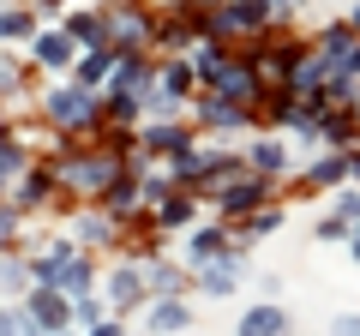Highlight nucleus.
Masks as SVG:
<instances>
[{"instance_id": "21", "label": "nucleus", "mask_w": 360, "mask_h": 336, "mask_svg": "<svg viewBox=\"0 0 360 336\" xmlns=\"http://www.w3.org/2000/svg\"><path fill=\"white\" fill-rule=\"evenodd\" d=\"M300 186L324 193V186H348V150H319L307 168H300Z\"/></svg>"}, {"instance_id": "13", "label": "nucleus", "mask_w": 360, "mask_h": 336, "mask_svg": "<svg viewBox=\"0 0 360 336\" xmlns=\"http://www.w3.org/2000/svg\"><path fill=\"white\" fill-rule=\"evenodd\" d=\"M180 330H193V300L186 295H162L144 306V336H180Z\"/></svg>"}, {"instance_id": "38", "label": "nucleus", "mask_w": 360, "mask_h": 336, "mask_svg": "<svg viewBox=\"0 0 360 336\" xmlns=\"http://www.w3.org/2000/svg\"><path fill=\"white\" fill-rule=\"evenodd\" d=\"M348 30H354V37H360V0H354V13H348Z\"/></svg>"}, {"instance_id": "34", "label": "nucleus", "mask_w": 360, "mask_h": 336, "mask_svg": "<svg viewBox=\"0 0 360 336\" xmlns=\"http://www.w3.org/2000/svg\"><path fill=\"white\" fill-rule=\"evenodd\" d=\"M330 336H360V312H336V318H330Z\"/></svg>"}, {"instance_id": "10", "label": "nucleus", "mask_w": 360, "mask_h": 336, "mask_svg": "<svg viewBox=\"0 0 360 336\" xmlns=\"http://www.w3.org/2000/svg\"><path fill=\"white\" fill-rule=\"evenodd\" d=\"M54 198H60V186H54V168H49V156H42V162H30V168H25V181L6 193V205H18V210L30 217V210H49Z\"/></svg>"}, {"instance_id": "20", "label": "nucleus", "mask_w": 360, "mask_h": 336, "mask_svg": "<svg viewBox=\"0 0 360 336\" xmlns=\"http://www.w3.org/2000/svg\"><path fill=\"white\" fill-rule=\"evenodd\" d=\"M217 156H222V144H198V138H193L186 150L174 156V162H162V168L174 174V186H186V193H193V186L210 174V162H217Z\"/></svg>"}, {"instance_id": "9", "label": "nucleus", "mask_w": 360, "mask_h": 336, "mask_svg": "<svg viewBox=\"0 0 360 336\" xmlns=\"http://www.w3.org/2000/svg\"><path fill=\"white\" fill-rule=\"evenodd\" d=\"M270 198H276V181H258V174H240V181H234L229 193L217 198V210H222V222L234 228V222H246L252 210H264Z\"/></svg>"}, {"instance_id": "28", "label": "nucleus", "mask_w": 360, "mask_h": 336, "mask_svg": "<svg viewBox=\"0 0 360 336\" xmlns=\"http://www.w3.org/2000/svg\"><path fill=\"white\" fill-rule=\"evenodd\" d=\"M0 336H42V330H37V318H30L18 300H0Z\"/></svg>"}, {"instance_id": "19", "label": "nucleus", "mask_w": 360, "mask_h": 336, "mask_svg": "<svg viewBox=\"0 0 360 336\" xmlns=\"http://www.w3.org/2000/svg\"><path fill=\"white\" fill-rule=\"evenodd\" d=\"M115 60H120L115 49H84V54L72 60V72H66V78H72L78 91H96V96H103L108 78H115Z\"/></svg>"}, {"instance_id": "15", "label": "nucleus", "mask_w": 360, "mask_h": 336, "mask_svg": "<svg viewBox=\"0 0 360 336\" xmlns=\"http://www.w3.org/2000/svg\"><path fill=\"white\" fill-rule=\"evenodd\" d=\"M18 306H25L30 318H37V330H42V336L72 330V300H66V295H54V288H30V295L18 300Z\"/></svg>"}, {"instance_id": "7", "label": "nucleus", "mask_w": 360, "mask_h": 336, "mask_svg": "<svg viewBox=\"0 0 360 336\" xmlns=\"http://www.w3.org/2000/svg\"><path fill=\"white\" fill-rule=\"evenodd\" d=\"M103 300H108V312H115V318H132V312H144V264L139 259H120L115 271L103 276Z\"/></svg>"}, {"instance_id": "23", "label": "nucleus", "mask_w": 360, "mask_h": 336, "mask_svg": "<svg viewBox=\"0 0 360 336\" xmlns=\"http://www.w3.org/2000/svg\"><path fill=\"white\" fill-rule=\"evenodd\" d=\"M30 259H25V246L18 252H0V300H25L30 295Z\"/></svg>"}, {"instance_id": "14", "label": "nucleus", "mask_w": 360, "mask_h": 336, "mask_svg": "<svg viewBox=\"0 0 360 336\" xmlns=\"http://www.w3.org/2000/svg\"><path fill=\"white\" fill-rule=\"evenodd\" d=\"M78 54H84V49H78L60 25H54V30H37V42H30V66H42V72H72Z\"/></svg>"}, {"instance_id": "42", "label": "nucleus", "mask_w": 360, "mask_h": 336, "mask_svg": "<svg viewBox=\"0 0 360 336\" xmlns=\"http://www.w3.org/2000/svg\"><path fill=\"white\" fill-rule=\"evenodd\" d=\"M132 336H144V330H132Z\"/></svg>"}, {"instance_id": "37", "label": "nucleus", "mask_w": 360, "mask_h": 336, "mask_svg": "<svg viewBox=\"0 0 360 336\" xmlns=\"http://www.w3.org/2000/svg\"><path fill=\"white\" fill-rule=\"evenodd\" d=\"M348 252H354V264H360V228H354V234H348Z\"/></svg>"}, {"instance_id": "40", "label": "nucleus", "mask_w": 360, "mask_h": 336, "mask_svg": "<svg viewBox=\"0 0 360 336\" xmlns=\"http://www.w3.org/2000/svg\"><path fill=\"white\" fill-rule=\"evenodd\" d=\"M198 6H229V0H198Z\"/></svg>"}, {"instance_id": "25", "label": "nucleus", "mask_w": 360, "mask_h": 336, "mask_svg": "<svg viewBox=\"0 0 360 336\" xmlns=\"http://www.w3.org/2000/svg\"><path fill=\"white\" fill-rule=\"evenodd\" d=\"M37 13H30V6H0V49H6V42H37Z\"/></svg>"}, {"instance_id": "41", "label": "nucleus", "mask_w": 360, "mask_h": 336, "mask_svg": "<svg viewBox=\"0 0 360 336\" xmlns=\"http://www.w3.org/2000/svg\"><path fill=\"white\" fill-rule=\"evenodd\" d=\"M54 336H78V330H54Z\"/></svg>"}, {"instance_id": "36", "label": "nucleus", "mask_w": 360, "mask_h": 336, "mask_svg": "<svg viewBox=\"0 0 360 336\" xmlns=\"http://www.w3.org/2000/svg\"><path fill=\"white\" fill-rule=\"evenodd\" d=\"M342 78H354V84H360V42H354V54H348V66H342Z\"/></svg>"}, {"instance_id": "27", "label": "nucleus", "mask_w": 360, "mask_h": 336, "mask_svg": "<svg viewBox=\"0 0 360 336\" xmlns=\"http://www.w3.org/2000/svg\"><path fill=\"white\" fill-rule=\"evenodd\" d=\"M276 228H283V205H264V210H252V217H246L240 222V234H234V240H264V234H276Z\"/></svg>"}, {"instance_id": "11", "label": "nucleus", "mask_w": 360, "mask_h": 336, "mask_svg": "<svg viewBox=\"0 0 360 336\" xmlns=\"http://www.w3.org/2000/svg\"><path fill=\"white\" fill-rule=\"evenodd\" d=\"M234 336H295V318H288L283 300H252L234 318Z\"/></svg>"}, {"instance_id": "33", "label": "nucleus", "mask_w": 360, "mask_h": 336, "mask_svg": "<svg viewBox=\"0 0 360 336\" xmlns=\"http://www.w3.org/2000/svg\"><path fill=\"white\" fill-rule=\"evenodd\" d=\"M84 336H132V330H127V318H115V312H108V318H103V324H90Z\"/></svg>"}, {"instance_id": "3", "label": "nucleus", "mask_w": 360, "mask_h": 336, "mask_svg": "<svg viewBox=\"0 0 360 336\" xmlns=\"http://www.w3.org/2000/svg\"><path fill=\"white\" fill-rule=\"evenodd\" d=\"M234 246H240V240H234L229 222H198V228L180 234V264H186V276H193V271H205V264L229 259Z\"/></svg>"}, {"instance_id": "22", "label": "nucleus", "mask_w": 360, "mask_h": 336, "mask_svg": "<svg viewBox=\"0 0 360 336\" xmlns=\"http://www.w3.org/2000/svg\"><path fill=\"white\" fill-rule=\"evenodd\" d=\"M66 37L78 49H108V25H103V6H84V13H66Z\"/></svg>"}, {"instance_id": "17", "label": "nucleus", "mask_w": 360, "mask_h": 336, "mask_svg": "<svg viewBox=\"0 0 360 336\" xmlns=\"http://www.w3.org/2000/svg\"><path fill=\"white\" fill-rule=\"evenodd\" d=\"M139 264H144V295H150V300L180 295V288L193 283V276H186V264H180V259H168V252H156V259H139ZM150 300H144V306H150Z\"/></svg>"}, {"instance_id": "4", "label": "nucleus", "mask_w": 360, "mask_h": 336, "mask_svg": "<svg viewBox=\"0 0 360 336\" xmlns=\"http://www.w3.org/2000/svg\"><path fill=\"white\" fill-rule=\"evenodd\" d=\"M139 168H150V162H174L186 144H193V127L186 120H139Z\"/></svg>"}, {"instance_id": "26", "label": "nucleus", "mask_w": 360, "mask_h": 336, "mask_svg": "<svg viewBox=\"0 0 360 336\" xmlns=\"http://www.w3.org/2000/svg\"><path fill=\"white\" fill-rule=\"evenodd\" d=\"M168 193H174V174L168 168H139V205L144 210H156Z\"/></svg>"}, {"instance_id": "5", "label": "nucleus", "mask_w": 360, "mask_h": 336, "mask_svg": "<svg viewBox=\"0 0 360 336\" xmlns=\"http://www.w3.org/2000/svg\"><path fill=\"white\" fill-rule=\"evenodd\" d=\"M72 246H78V252H90V259H96V252H127V228H120L108 210L84 205L72 217Z\"/></svg>"}, {"instance_id": "30", "label": "nucleus", "mask_w": 360, "mask_h": 336, "mask_svg": "<svg viewBox=\"0 0 360 336\" xmlns=\"http://www.w3.org/2000/svg\"><path fill=\"white\" fill-rule=\"evenodd\" d=\"M18 228H25V210L0 198V252H18Z\"/></svg>"}, {"instance_id": "32", "label": "nucleus", "mask_w": 360, "mask_h": 336, "mask_svg": "<svg viewBox=\"0 0 360 336\" xmlns=\"http://www.w3.org/2000/svg\"><path fill=\"white\" fill-rule=\"evenodd\" d=\"M13 91H25V66L0 54V96H13Z\"/></svg>"}, {"instance_id": "35", "label": "nucleus", "mask_w": 360, "mask_h": 336, "mask_svg": "<svg viewBox=\"0 0 360 336\" xmlns=\"http://www.w3.org/2000/svg\"><path fill=\"white\" fill-rule=\"evenodd\" d=\"M300 6H307V0H264V13H270V18H295Z\"/></svg>"}, {"instance_id": "24", "label": "nucleus", "mask_w": 360, "mask_h": 336, "mask_svg": "<svg viewBox=\"0 0 360 336\" xmlns=\"http://www.w3.org/2000/svg\"><path fill=\"white\" fill-rule=\"evenodd\" d=\"M54 295H66V300H84V295H96V259H90V252H78V259L60 271Z\"/></svg>"}, {"instance_id": "39", "label": "nucleus", "mask_w": 360, "mask_h": 336, "mask_svg": "<svg viewBox=\"0 0 360 336\" xmlns=\"http://www.w3.org/2000/svg\"><path fill=\"white\" fill-rule=\"evenodd\" d=\"M348 115H354V127H360V91H354V108H348Z\"/></svg>"}, {"instance_id": "12", "label": "nucleus", "mask_w": 360, "mask_h": 336, "mask_svg": "<svg viewBox=\"0 0 360 336\" xmlns=\"http://www.w3.org/2000/svg\"><path fill=\"white\" fill-rule=\"evenodd\" d=\"M193 120H198L205 132H217V138H229V132H246V127H252V115H240L234 103H222L217 91H198V96H193Z\"/></svg>"}, {"instance_id": "29", "label": "nucleus", "mask_w": 360, "mask_h": 336, "mask_svg": "<svg viewBox=\"0 0 360 336\" xmlns=\"http://www.w3.org/2000/svg\"><path fill=\"white\" fill-rule=\"evenodd\" d=\"M108 318V300H96V295H84V300H72V330L84 336L90 324H103Z\"/></svg>"}, {"instance_id": "2", "label": "nucleus", "mask_w": 360, "mask_h": 336, "mask_svg": "<svg viewBox=\"0 0 360 336\" xmlns=\"http://www.w3.org/2000/svg\"><path fill=\"white\" fill-rule=\"evenodd\" d=\"M103 25H108V49H115V54H144L150 37H156V18L144 13L139 0H108Z\"/></svg>"}, {"instance_id": "8", "label": "nucleus", "mask_w": 360, "mask_h": 336, "mask_svg": "<svg viewBox=\"0 0 360 336\" xmlns=\"http://www.w3.org/2000/svg\"><path fill=\"white\" fill-rule=\"evenodd\" d=\"M210 91H217L222 103H234L240 115H258V103H264V84H258V72L246 66V54H234V60L222 66V78L210 84Z\"/></svg>"}, {"instance_id": "1", "label": "nucleus", "mask_w": 360, "mask_h": 336, "mask_svg": "<svg viewBox=\"0 0 360 336\" xmlns=\"http://www.w3.org/2000/svg\"><path fill=\"white\" fill-rule=\"evenodd\" d=\"M42 120L78 144L84 132H103L108 127V108H103V96H96V91H78L72 78H66V84H54V91L42 96Z\"/></svg>"}, {"instance_id": "6", "label": "nucleus", "mask_w": 360, "mask_h": 336, "mask_svg": "<svg viewBox=\"0 0 360 336\" xmlns=\"http://www.w3.org/2000/svg\"><path fill=\"white\" fill-rule=\"evenodd\" d=\"M246 246H234L229 259H217V264H205V271H193V295L198 300H234L240 295V283H246Z\"/></svg>"}, {"instance_id": "31", "label": "nucleus", "mask_w": 360, "mask_h": 336, "mask_svg": "<svg viewBox=\"0 0 360 336\" xmlns=\"http://www.w3.org/2000/svg\"><path fill=\"white\" fill-rule=\"evenodd\" d=\"M312 234H319V240H348V234H354V228H348V222L336 217V210H324V217L312 222Z\"/></svg>"}, {"instance_id": "16", "label": "nucleus", "mask_w": 360, "mask_h": 336, "mask_svg": "<svg viewBox=\"0 0 360 336\" xmlns=\"http://www.w3.org/2000/svg\"><path fill=\"white\" fill-rule=\"evenodd\" d=\"M240 156H246V168H252L258 181H283L288 168H295V162H288V144L276 138V132H258V138L246 144Z\"/></svg>"}, {"instance_id": "18", "label": "nucleus", "mask_w": 360, "mask_h": 336, "mask_svg": "<svg viewBox=\"0 0 360 336\" xmlns=\"http://www.w3.org/2000/svg\"><path fill=\"white\" fill-rule=\"evenodd\" d=\"M150 222H156V234H186V228H198V198L186 193V186H174V193L150 210Z\"/></svg>"}]
</instances>
